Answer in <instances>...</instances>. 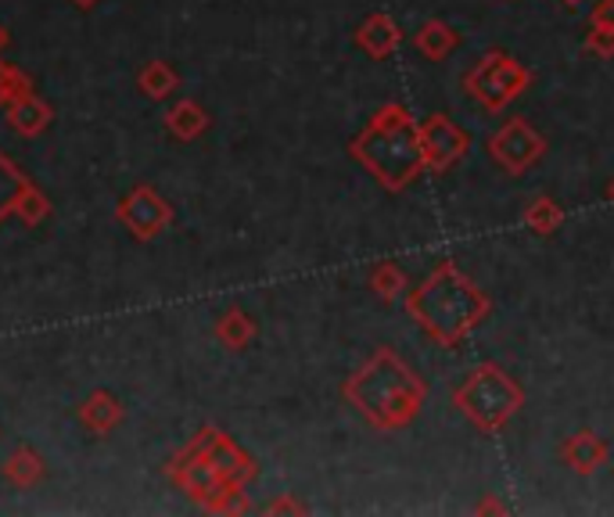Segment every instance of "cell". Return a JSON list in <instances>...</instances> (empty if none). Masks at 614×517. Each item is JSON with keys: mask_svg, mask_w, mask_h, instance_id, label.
<instances>
[{"mask_svg": "<svg viewBox=\"0 0 614 517\" xmlns=\"http://www.w3.org/2000/svg\"><path fill=\"white\" fill-rule=\"evenodd\" d=\"M407 313L442 349H457L493 313V302H489V294L453 258H442L421 285L407 291Z\"/></svg>", "mask_w": 614, "mask_h": 517, "instance_id": "cell-1", "label": "cell"}, {"mask_svg": "<svg viewBox=\"0 0 614 517\" xmlns=\"http://www.w3.org/2000/svg\"><path fill=\"white\" fill-rule=\"evenodd\" d=\"M564 224V208L550 199V194H539V199L528 202L525 208V227L539 233V238H550V233H557Z\"/></svg>", "mask_w": 614, "mask_h": 517, "instance_id": "cell-11", "label": "cell"}, {"mask_svg": "<svg viewBox=\"0 0 614 517\" xmlns=\"http://www.w3.org/2000/svg\"><path fill=\"white\" fill-rule=\"evenodd\" d=\"M453 406L471 428L493 438L518 417L525 406V388L499 363H478L453 388Z\"/></svg>", "mask_w": 614, "mask_h": 517, "instance_id": "cell-4", "label": "cell"}, {"mask_svg": "<svg viewBox=\"0 0 614 517\" xmlns=\"http://www.w3.org/2000/svg\"><path fill=\"white\" fill-rule=\"evenodd\" d=\"M561 4H564V8H582L586 0H561Z\"/></svg>", "mask_w": 614, "mask_h": 517, "instance_id": "cell-16", "label": "cell"}, {"mask_svg": "<svg viewBox=\"0 0 614 517\" xmlns=\"http://www.w3.org/2000/svg\"><path fill=\"white\" fill-rule=\"evenodd\" d=\"M546 155V137L528 119H510L489 137V158L507 172V177H525L539 158Z\"/></svg>", "mask_w": 614, "mask_h": 517, "instance_id": "cell-6", "label": "cell"}, {"mask_svg": "<svg viewBox=\"0 0 614 517\" xmlns=\"http://www.w3.org/2000/svg\"><path fill=\"white\" fill-rule=\"evenodd\" d=\"M586 51L593 58H600V61H611L614 58V26H589Z\"/></svg>", "mask_w": 614, "mask_h": 517, "instance_id": "cell-13", "label": "cell"}, {"mask_svg": "<svg viewBox=\"0 0 614 517\" xmlns=\"http://www.w3.org/2000/svg\"><path fill=\"white\" fill-rule=\"evenodd\" d=\"M413 47H417V51H421L428 61H446V58L460 47V33L453 29V26H446L442 19H428L424 26L417 29Z\"/></svg>", "mask_w": 614, "mask_h": 517, "instance_id": "cell-10", "label": "cell"}, {"mask_svg": "<svg viewBox=\"0 0 614 517\" xmlns=\"http://www.w3.org/2000/svg\"><path fill=\"white\" fill-rule=\"evenodd\" d=\"M463 86H468V94L485 108V112H503V108L510 101H518L528 86H532V72L507 51H489L468 72Z\"/></svg>", "mask_w": 614, "mask_h": 517, "instance_id": "cell-5", "label": "cell"}, {"mask_svg": "<svg viewBox=\"0 0 614 517\" xmlns=\"http://www.w3.org/2000/svg\"><path fill=\"white\" fill-rule=\"evenodd\" d=\"M356 44L363 47L366 55H371L374 61H385L388 55L399 51L402 44V29L399 22L385 15V11H374V15H366V22L360 29H356Z\"/></svg>", "mask_w": 614, "mask_h": 517, "instance_id": "cell-9", "label": "cell"}, {"mask_svg": "<svg viewBox=\"0 0 614 517\" xmlns=\"http://www.w3.org/2000/svg\"><path fill=\"white\" fill-rule=\"evenodd\" d=\"M421 122H413L410 108L392 101L377 108L366 122V130L352 141V158L374 177L377 188L388 194H402L424 177V155H421Z\"/></svg>", "mask_w": 614, "mask_h": 517, "instance_id": "cell-3", "label": "cell"}, {"mask_svg": "<svg viewBox=\"0 0 614 517\" xmlns=\"http://www.w3.org/2000/svg\"><path fill=\"white\" fill-rule=\"evenodd\" d=\"M407 285H410L407 269H402L399 263H392V258H385V263H377L371 269V291L377 294L381 302L402 299V294H407Z\"/></svg>", "mask_w": 614, "mask_h": 517, "instance_id": "cell-12", "label": "cell"}, {"mask_svg": "<svg viewBox=\"0 0 614 517\" xmlns=\"http://www.w3.org/2000/svg\"><path fill=\"white\" fill-rule=\"evenodd\" d=\"M589 26H614V0H597L589 11Z\"/></svg>", "mask_w": 614, "mask_h": 517, "instance_id": "cell-14", "label": "cell"}, {"mask_svg": "<svg viewBox=\"0 0 614 517\" xmlns=\"http://www.w3.org/2000/svg\"><path fill=\"white\" fill-rule=\"evenodd\" d=\"M417 130H421L424 172H446L471 152V133L460 130L449 116H428Z\"/></svg>", "mask_w": 614, "mask_h": 517, "instance_id": "cell-7", "label": "cell"}, {"mask_svg": "<svg viewBox=\"0 0 614 517\" xmlns=\"http://www.w3.org/2000/svg\"><path fill=\"white\" fill-rule=\"evenodd\" d=\"M346 399L356 406L366 424L377 431H402L417 421L428 399V381L399 360L396 349L381 345L360 371L346 381Z\"/></svg>", "mask_w": 614, "mask_h": 517, "instance_id": "cell-2", "label": "cell"}, {"mask_svg": "<svg viewBox=\"0 0 614 517\" xmlns=\"http://www.w3.org/2000/svg\"><path fill=\"white\" fill-rule=\"evenodd\" d=\"M607 457H611V446L597 435V431H589V428L575 431V435L561 446V460L568 464L575 474H582V478L597 474L600 467L607 464Z\"/></svg>", "mask_w": 614, "mask_h": 517, "instance_id": "cell-8", "label": "cell"}, {"mask_svg": "<svg viewBox=\"0 0 614 517\" xmlns=\"http://www.w3.org/2000/svg\"><path fill=\"white\" fill-rule=\"evenodd\" d=\"M482 514H507V507H503V503H496V500H489V503H482V507H478Z\"/></svg>", "mask_w": 614, "mask_h": 517, "instance_id": "cell-15", "label": "cell"}, {"mask_svg": "<svg viewBox=\"0 0 614 517\" xmlns=\"http://www.w3.org/2000/svg\"><path fill=\"white\" fill-rule=\"evenodd\" d=\"M607 202L614 205V183H611V188H607Z\"/></svg>", "mask_w": 614, "mask_h": 517, "instance_id": "cell-17", "label": "cell"}]
</instances>
